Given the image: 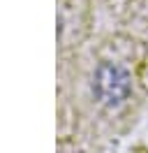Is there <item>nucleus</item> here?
Returning a JSON list of instances; mask_svg holds the SVG:
<instances>
[{
    "label": "nucleus",
    "mask_w": 148,
    "mask_h": 153,
    "mask_svg": "<svg viewBox=\"0 0 148 153\" xmlns=\"http://www.w3.org/2000/svg\"><path fill=\"white\" fill-rule=\"evenodd\" d=\"M130 91V76L118 65H102L97 70V93L107 102H120Z\"/></svg>",
    "instance_id": "obj_1"
}]
</instances>
